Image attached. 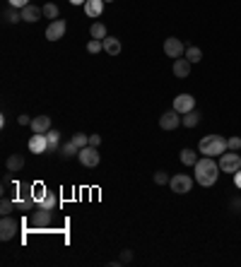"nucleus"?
I'll return each mask as SVG.
<instances>
[{"label":"nucleus","mask_w":241,"mask_h":267,"mask_svg":"<svg viewBox=\"0 0 241 267\" xmlns=\"http://www.w3.org/2000/svg\"><path fill=\"white\" fill-rule=\"evenodd\" d=\"M46 140H48V152H51V149H58L60 133H58V130H48V133H46Z\"/></svg>","instance_id":"obj_28"},{"label":"nucleus","mask_w":241,"mask_h":267,"mask_svg":"<svg viewBox=\"0 0 241 267\" xmlns=\"http://www.w3.org/2000/svg\"><path fill=\"white\" fill-rule=\"evenodd\" d=\"M70 142H72V145H75L78 149H82V147H87V145H90V135H84V133H75V135H72V140H70Z\"/></svg>","instance_id":"obj_27"},{"label":"nucleus","mask_w":241,"mask_h":267,"mask_svg":"<svg viewBox=\"0 0 241 267\" xmlns=\"http://www.w3.org/2000/svg\"><path fill=\"white\" fill-rule=\"evenodd\" d=\"M66 29H68V24L63 22V19H54V22L46 27V39L48 41H60L63 36H66Z\"/></svg>","instance_id":"obj_11"},{"label":"nucleus","mask_w":241,"mask_h":267,"mask_svg":"<svg viewBox=\"0 0 241 267\" xmlns=\"http://www.w3.org/2000/svg\"><path fill=\"white\" fill-rule=\"evenodd\" d=\"M164 53L169 55V58H184L186 55V46H184V41L176 39V36H169V39H164Z\"/></svg>","instance_id":"obj_7"},{"label":"nucleus","mask_w":241,"mask_h":267,"mask_svg":"<svg viewBox=\"0 0 241 267\" xmlns=\"http://www.w3.org/2000/svg\"><path fill=\"white\" fill-rule=\"evenodd\" d=\"M200 120H202L200 111H196V108H193V111H188L186 116H184V125H186V128H198V125H200Z\"/></svg>","instance_id":"obj_20"},{"label":"nucleus","mask_w":241,"mask_h":267,"mask_svg":"<svg viewBox=\"0 0 241 267\" xmlns=\"http://www.w3.org/2000/svg\"><path fill=\"white\" fill-rule=\"evenodd\" d=\"M17 123L20 125H32V118H29L27 113H22V116H17Z\"/></svg>","instance_id":"obj_36"},{"label":"nucleus","mask_w":241,"mask_h":267,"mask_svg":"<svg viewBox=\"0 0 241 267\" xmlns=\"http://www.w3.org/2000/svg\"><path fill=\"white\" fill-rule=\"evenodd\" d=\"M234 186H236V188H241V169H239V171H236V174H234Z\"/></svg>","instance_id":"obj_39"},{"label":"nucleus","mask_w":241,"mask_h":267,"mask_svg":"<svg viewBox=\"0 0 241 267\" xmlns=\"http://www.w3.org/2000/svg\"><path fill=\"white\" fill-rule=\"evenodd\" d=\"M29 193H32V200L36 202V205H39V202L44 200L46 195H48V190H46V183H41V181L32 183V186H29Z\"/></svg>","instance_id":"obj_17"},{"label":"nucleus","mask_w":241,"mask_h":267,"mask_svg":"<svg viewBox=\"0 0 241 267\" xmlns=\"http://www.w3.org/2000/svg\"><path fill=\"white\" fill-rule=\"evenodd\" d=\"M82 7H84L87 17H99V14L104 12V0H87Z\"/></svg>","instance_id":"obj_16"},{"label":"nucleus","mask_w":241,"mask_h":267,"mask_svg":"<svg viewBox=\"0 0 241 267\" xmlns=\"http://www.w3.org/2000/svg\"><path fill=\"white\" fill-rule=\"evenodd\" d=\"M181 164H186V166H196V164H198V152H193L190 147L181 149Z\"/></svg>","instance_id":"obj_21"},{"label":"nucleus","mask_w":241,"mask_h":267,"mask_svg":"<svg viewBox=\"0 0 241 267\" xmlns=\"http://www.w3.org/2000/svg\"><path fill=\"white\" fill-rule=\"evenodd\" d=\"M20 12H22V22H32L34 24V22H39L44 17V7H36L34 2H29L27 7H22Z\"/></svg>","instance_id":"obj_13"},{"label":"nucleus","mask_w":241,"mask_h":267,"mask_svg":"<svg viewBox=\"0 0 241 267\" xmlns=\"http://www.w3.org/2000/svg\"><path fill=\"white\" fill-rule=\"evenodd\" d=\"M51 219H54V217H51V210H46V207H41V205H39V210L32 212V224L36 229H46L51 224Z\"/></svg>","instance_id":"obj_12"},{"label":"nucleus","mask_w":241,"mask_h":267,"mask_svg":"<svg viewBox=\"0 0 241 267\" xmlns=\"http://www.w3.org/2000/svg\"><path fill=\"white\" fill-rule=\"evenodd\" d=\"M60 154H63L66 159H70V157H78V154H80V149L75 147L72 142H68V145H63V147H60Z\"/></svg>","instance_id":"obj_29"},{"label":"nucleus","mask_w":241,"mask_h":267,"mask_svg":"<svg viewBox=\"0 0 241 267\" xmlns=\"http://www.w3.org/2000/svg\"><path fill=\"white\" fill-rule=\"evenodd\" d=\"M90 36H92V39H106L108 36L106 24H104V22H94L92 27H90Z\"/></svg>","instance_id":"obj_22"},{"label":"nucleus","mask_w":241,"mask_h":267,"mask_svg":"<svg viewBox=\"0 0 241 267\" xmlns=\"http://www.w3.org/2000/svg\"><path fill=\"white\" fill-rule=\"evenodd\" d=\"M10 2V7H17V10H22V7H27L29 0H8Z\"/></svg>","instance_id":"obj_34"},{"label":"nucleus","mask_w":241,"mask_h":267,"mask_svg":"<svg viewBox=\"0 0 241 267\" xmlns=\"http://www.w3.org/2000/svg\"><path fill=\"white\" fill-rule=\"evenodd\" d=\"M78 159H80L82 166H87V169H94V166H99L102 157H99V149L92 147V145H87V147H82V149H80Z\"/></svg>","instance_id":"obj_5"},{"label":"nucleus","mask_w":241,"mask_h":267,"mask_svg":"<svg viewBox=\"0 0 241 267\" xmlns=\"http://www.w3.org/2000/svg\"><path fill=\"white\" fill-rule=\"evenodd\" d=\"M20 231V222L12 219L10 214L8 217H2V222H0V241H10L14 239V234Z\"/></svg>","instance_id":"obj_8"},{"label":"nucleus","mask_w":241,"mask_h":267,"mask_svg":"<svg viewBox=\"0 0 241 267\" xmlns=\"http://www.w3.org/2000/svg\"><path fill=\"white\" fill-rule=\"evenodd\" d=\"M104 2H114V0H104Z\"/></svg>","instance_id":"obj_41"},{"label":"nucleus","mask_w":241,"mask_h":267,"mask_svg":"<svg viewBox=\"0 0 241 267\" xmlns=\"http://www.w3.org/2000/svg\"><path fill=\"white\" fill-rule=\"evenodd\" d=\"M227 149H232V152H239V149H241V137H229V140H227Z\"/></svg>","instance_id":"obj_33"},{"label":"nucleus","mask_w":241,"mask_h":267,"mask_svg":"<svg viewBox=\"0 0 241 267\" xmlns=\"http://www.w3.org/2000/svg\"><path fill=\"white\" fill-rule=\"evenodd\" d=\"M186 58L193 63V65H196V63H200V60H202V51L198 48V46H188V48H186Z\"/></svg>","instance_id":"obj_24"},{"label":"nucleus","mask_w":241,"mask_h":267,"mask_svg":"<svg viewBox=\"0 0 241 267\" xmlns=\"http://www.w3.org/2000/svg\"><path fill=\"white\" fill-rule=\"evenodd\" d=\"M90 145H92V147H99V145H102V135H96V133L90 135Z\"/></svg>","instance_id":"obj_35"},{"label":"nucleus","mask_w":241,"mask_h":267,"mask_svg":"<svg viewBox=\"0 0 241 267\" xmlns=\"http://www.w3.org/2000/svg\"><path fill=\"white\" fill-rule=\"evenodd\" d=\"M5 166H8V171H10V174H17V171H22V169H24V157H22V154H10L8 161H5Z\"/></svg>","instance_id":"obj_18"},{"label":"nucleus","mask_w":241,"mask_h":267,"mask_svg":"<svg viewBox=\"0 0 241 267\" xmlns=\"http://www.w3.org/2000/svg\"><path fill=\"white\" fill-rule=\"evenodd\" d=\"M41 207H46V210H51V212H54L56 207H58V195H56V193H48V195H46V198H44V200L39 202Z\"/></svg>","instance_id":"obj_26"},{"label":"nucleus","mask_w":241,"mask_h":267,"mask_svg":"<svg viewBox=\"0 0 241 267\" xmlns=\"http://www.w3.org/2000/svg\"><path fill=\"white\" fill-rule=\"evenodd\" d=\"M17 207H14V200H8V198H2V202H0V214L2 217H8L10 212H14Z\"/></svg>","instance_id":"obj_30"},{"label":"nucleus","mask_w":241,"mask_h":267,"mask_svg":"<svg viewBox=\"0 0 241 267\" xmlns=\"http://www.w3.org/2000/svg\"><path fill=\"white\" fill-rule=\"evenodd\" d=\"M87 0H70V5H84Z\"/></svg>","instance_id":"obj_40"},{"label":"nucleus","mask_w":241,"mask_h":267,"mask_svg":"<svg viewBox=\"0 0 241 267\" xmlns=\"http://www.w3.org/2000/svg\"><path fill=\"white\" fill-rule=\"evenodd\" d=\"M32 133H41V135H46L48 130H51V118L48 116H36V118H32Z\"/></svg>","instance_id":"obj_15"},{"label":"nucleus","mask_w":241,"mask_h":267,"mask_svg":"<svg viewBox=\"0 0 241 267\" xmlns=\"http://www.w3.org/2000/svg\"><path fill=\"white\" fill-rule=\"evenodd\" d=\"M58 14H60V10H58L56 2H46V5H44V17H46V19L54 22V19H58Z\"/></svg>","instance_id":"obj_23"},{"label":"nucleus","mask_w":241,"mask_h":267,"mask_svg":"<svg viewBox=\"0 0 241 267\" xmlns=\"http://www.w3.org/2000/svg\"><path fill=\"white\" fill-rule=\"evenodd\" d=\"M190 65H193V63H190L188 58H176L172 70H174V75L178 77V80H186L188 75H190Z\"/></svg>","instance_id":"obj_14"},{"label":"nucleus","mask_w":241,"mask_h":267,"mask_svg":"<svg viewBox=\"0 0 241 267\" xmlns=\"http://www.w3.org/2000/svg\"><path fill=\"white\" fill-rule=\"evenodd\" d=\"M102 41H104V51H106L108 55H118L120 48H123V46H120V41L116 39V36H106V39H102Z\"/></svg>","instance_id":"obj_19"},{"label":"nucleus","mask_w":241,"mask_h":267,"mask_svg":"<svg viewBox=\"0 0 241 267\" xmlns=\"http://www.w3.org/2000/svg\"><path fill=\"white\" fill-rule=\"evenodd\" d=\"M217 164H220V171H224V174H236L241 169V157L229 149V154H220V161H217Z\"/></svg>","instance_id":"obj_4"},{"label":"nucleus","mask_w":241,"mask_h":267,"mask_svg":"<svg viewBox=\"0 0 241 267\" xmlns=\"http://www.w3.org/2000/svg\"><path fill=\"white\" fill-rule=\"evenodd\" d=\"M232 210H234V212H241V200L239 198H234V200H232Z\"/></svg>","instance_id":"obj_38"},{"label":"nucleus","mask_w":241,"mask_h":267,"mask_svg":"<svg viewBox=\"0 0 241 267\" xmlns=\"http://www.w3.org/2000/svg\"><path fill=\"white\" fill-rule=\"evenodd\" d=\"M130 260H133V253H130V251H123V253H120V263H130Z\"/></svg>","instance_id":"obj_37"},{"label":"nucleus","mask_w":241,"mask_h":267,"mask_svg":"<svg viewBox=\"0 0 241 267\" xmlns=\"http://www.w3.org/2000/svg\"><path fill=\"white\" fill-rule=\"evenodd\" d=\"M178 125H184V116H181L178 111H174V108L160 116V128L162 130H176Z\"/></svg>","instance_id":"obj_6"},{"label":"nucleus","mask_w":241,"mask_h":267,"mask_svg":"<svg viewBox=\"0 0 241 267\" xmlns=\"http://www.w3.org/2000/svg\"><path fill=\"white\" fill-rule=\"evenodd\" d=\"M169 188H172V193H176V195H186V193H190V188H193V178L188 174H176V176H172Z\"/></svg>","instance_id":"obj_3"},{"label":"nucleus","mask_w":241,"mask_h":267,"mask_svg":"<svg viewBox=\"0 0 241 267\" xmlns=\"http://www.w3.org/2000/svg\"><path fill=\"white\" fill-rule=\"evenodd\" d=\"M193 169H196V181H198L202 188L214 186L217 178H220V164L214 161V157H202V159H198V164H196Z\"/></svg>","instance_id":"obj_1"},{"label":"nucleus","mask_w":241,"mask_h":267,"mask_svg":"<svg viewBox=\"0 0 241 267\" xmlns=\"http://www.w3.org/2000/svg\"><path fill=\"white\" fill-rule=\"evenodd\" d=\"M27 147H29V152H34V154H46V152H48V140H46V135L34 133L29 137Z\"/></svg>","instance_id":"obj_10"},{"label":"nucleus","mask_w":241,"mask_h":267,"mask_svg":"<svg viewBox=\"0 0 241 267\" xmlns=\"http://www.w3.org/2000/svg\"><path fill=\"white\" fill-rule=\"evenodd\" d=\"M198 152L202 157H220L227 152V140L222 135H205L198 142Z\"/></svg>","instance_id":"obj_2"},{"label":"nucleus","mask_w":241,"mask_h":267,"mask_svg":"<svg viewBox=\"0 0 241 267\" xmlns=\"http://www.w3.org/2000/svg\"><path fill=\"white\" fill-rule=\"evenodd\" d=\"M87 51H90V53H99V51H104V41H102V39H92L90 43H87Z\"/></svg>","instance_id":"obj_31"},{"label":"nucleus","mask_w":241,"mask_h":267,"mask_svg":"<svg viewBox=\"0 0 241 267\" xmlns=\"http://www.w3.org/2000/svg\"><path fill=\"white\" fill-rule=\"evenodd\" d=\"M169 181H172V178H169L166 171H157V174H154V183H157V186H166Z\"/></svg>","instance_id":"obj_32"},{"label":"nucleus","mask_w":241,"mask_h":267,"mask_svg":"<svg viewBox=\"0 0 241 267\" xmlns=\"http://www.w3.org/2000/svg\"><path fill=\"white\" fill-rule=\"evenodd\" d=\"M193 108H196V96H190V94L174 96V111H178L181 116H186L188 111H193Z\"/></svg>","instance_id":"obj_9"},{"label":"nucleus","mask_w":241,"mask_h":267,"mask_svg":"<svg viewBox=\"0 0 241 267\" xmlns=\"http://www.w3.org/2000/svg\"><path fill=\"white\" fill-rule=\"evenodd\" d=\"M2 17H5L8 22H12V24H17V22H22V12H20L17 7H8V10L2 12Z\"/></svg>","instance_id":"obj_25"}]
</instances>
